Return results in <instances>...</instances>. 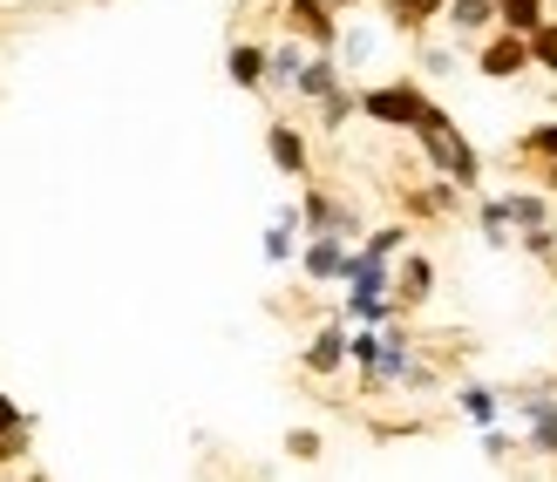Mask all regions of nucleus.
I'll use <instances>...</instances> for the list:
<instances>
[{
    "instance_id": "1",
    "label": "nucleus",
    "mask_w": 557,
    "mask_h": 482,
    "mask_svg": "<svg viewBox=\"0 0 557 482\" xmlns=\"http://www.w3.org/2000/svg\"><path fill=\"white\" fill-rule=\"evenodd\" d=\"M414 150L429 157L435 177H456L469 197H483V150L456 129V116H449L442 102H429V109H422V123H414Z\"/></svg>"
},
{
    "instance_id": "2",
    "label": "nucleus",
    "mask_w": 557,
    "mask_h": 482,
    "mask_svg": "<svg viewBox=\"0 0 557 482\" xmlns=\"http://www.w3.org/2000/svg\"><path fill=\"white\" fill-rule=\"evenodd\" d=\"M435 96L422 89L414 75H395V82H374V89H360V116H368L374 129H395V136H414V123H422V109Z\"/></svg>"
},
{
    "instance_id": "3",
    "label": "nucleus",
    "mask_w": 557,
    "mask_h": 482,
    "mask_svg": "<svg viewBox=\"0 0 557 482\" xmlns=\"http://www.w3.org/2000/svg\"><path fill=\"white\" fill-rule=\"evenodd\" d=\"M299 224H306V238H368V218H360V205L354 197H341V190H326V184H313L306 177V190H299Z\"/></svg>"
},
{
    "instance_id": "4",
    "label": "nucleus",
    "mask_w": 557,
    "mask_h": 482,
    "mask_svg": "<svg viewBox=\"0 0 557 482\" xmlns=\"http://www.w3.org/2000/svg\"><path fill=\"white\" fill-rule=\"evenodd\" d=\"M469 69H476L483 82H523L531 75V35L496 27V35H483L476 48H469Z\"/></svg>"
},
{
    "instance_id": "5",
    "label": "nucleus",
    "mask_w": 557,
    "mask_h": 482,
    "mask_svg": "<svg viewBox=\"0 0 557 482\" xmlns=\"http://www.w3.org/2000/svg\"><path fill=\"white\" fill-rule=\"evenodd\" d=\"M347 320L341 313H333L326 326H313V339H306V347H299V374L306 381H341L347 374Z\"/></svg>"
},
{
    "instance_id": "6",
    "label": "nucleus",
    "mask_w": 557,
    "mask_h": 482,
    "mask_svg": "<svg viewBox=\"0 0 557 482\" xmlns=\"http://www.w3.org/2000/svg\"><path fill=\"white\" fill-rule=\"evenodd\" d=\"M265 157H272V170L286 184H306L313 177V144H306V129L293 123V116H272L265 123Z\"/></svg>"
},
{
    "instance_id": "7",
    "label": "nucleus",
    "mask_w": 557,
    "mask_h": 482,
    "mask_svg": "<svg viewBox=\"0 0 557 482\" xmlns=\"http://www.w3.org/2000/svg\"><path fill=\"white\" fill-rule=\"evenodd\" d=\"M286 35H299L306 48H320V54H333L341 35H347V14H333L326 0H286Z\"/></svg>"
},
{
    "instance_id": "8",
    "label": "nucleus",
    "mask_w": 557,
    "mask_h": 482,
    "mask_svg": "<svg viewBox=\"0 0 557 482\" xmlns=\"http://www.w3.org/2000/svg\"><path fill=\"white\" fill-rule=\"evenodd\" d=\"M462 184L456 177H429V184H414V190H401V218L408 224H449L456 211H462Z\"/></svg>"
},
{
    "instance_id": "9",
    "label": "nucleus",
    "mask_w": 557,
    "mask_h": 482,
    "mask_svg": "<svg viewBox=\"0 0 557 482\" xmlns=\"http://www.w3.org/2000/svg\"><path fill=\"white\" fill-rule=\"evenodd\" d=\"M435 299V259L422 245H408L401 259H395V313L408 320V313H422V306Z\"/></svg>"
},
{
    "instance_id": "10",
    "label": "nucleus",
    "mask_w": 557,
    "mask_h": 482,
    "mask_svg": "<svg viewBox=\"0 0 557 482\" xmlns=\"http://www.w3.org/2000/svg\"><path fill=\"white\" fill-rule=\"evenodd\" d=\"M347 259H354V245H347V238H306V245H299V272H306V286H341V279H347Z\"/></svg>"
},
{
    "instance_id": "11",
    "label": "nucleus",
    "mask_w": 557,
    "mask_h": 482,
    "mask_svg": "<svg viewBox=\"0 0 557 482\" xmlns=\"http://www.w3.org/2000/svg\"><path fill=\"white\" fill-rule=\"evenodd\" d=\"M265 69H272V48L265 41H232L225 48V82L245 96H265Z\"/></svg>"
},
{
    "instance_id": "12",
    "label": "nucleus",
    "mask_w": 557,
    "mask_h": 482,
    "mask_svg": "<svg viewBox=\"0 0 557 482\" xmlns=\"http://www.w3.org/2000/svg\"><path fill=\"white\" fill-rule=\"evenodd\" d=\"M504 408H510V394L504 387H490V381H462L456 387V415L469 421V429H496V421H504Z\"/></svg>"
},
{
    "instance_id": "13",
    "label": "nucleus",
    "mask_w": 557,
    "mask_h": 482,
    "mask_svg": "<svg viewBox=\"0 0 557 482\" xmlns=\"http://www.w3.org/2000/svg\"><path fill=\"white\" fill-rule=\"evenodd\" d=\"M442 27L456 35V48H476L483 35H496V0H449V8H442Z\"/></svg>"
},
{
    "instance_id": "14",
    "label": "nucleus",
    "mask_w": 557,
    "mask_h": 482,
    "mask_svg": "<svg viewBox=\"0 0 557 482\" xmlns=\"http://www.w3.org/2000/svg\"><path fill=\"white\" fill-rule=\"evenodd\" d=\"M299 245H306V224H299V205H278V211H272V224H265V238H259V251H265V265H293V259H299Z\"/></svg>"
},
{
    "instance_id": "15",
    "label": "nucleus",
    "mask_w": 557,
    "mask_h": 482,
    "mask_svg": "<svg viewBox=\"0 0 557 482\" xmlns=\"http://www.w3.org/2000/svg\"><path fill=\"white\" fill-rule=\"evenodd\" d=\"M347 82V69H341V54H306V69H299V82H293V102H326L333 89Z\"/></svg>"
},
{
    "instance_id": "16",
    "label": "nucleus",
    "mask_w": 557,
    "mask_h": 482,
    "mask_svg": "<svg viewBox=\"0 0 557 482\" xmlns=\"http://www.w3.org/2000/svg\"><path fill=\"white\" fill-rule=\"evenodd\" d=\"M496 197H504V211H510V224H517V238L523 232H537V224H557V197L550 190H496Z\"/></svg>"
},
{
    "instance_id": "17",
    "label": "nucleus",
    "mask_w": 557,
    "mask_h": 482,
    "mask_svg": "<svg viewBox=\"0 0 557 482\" xmlns=\"http://www.w3.org/2000/svg\"><path fill=\"white\" fill-rule=\"evenodd\" d=\"M306 48L299 35H278L272 41V69H265V96H293V82H299V69H306Z\"/></svg>"
},
{
    "instance_id": "18",
    "label": "nucleus",
    "mask_w": 557,
    "mask_h": 482,
    "mask_svg": "<svg viewBox=\"0 0 557 482\" xmlns=\"http://www.w3.org/2000/svg\"><path fill=\"white\" fill-rule=\"evenodd\" d=\"M469 205H476V232H483L490 251H517V224H510V211H504V197L483 190V197H469Z\"/></svg>"
},
{
    "instance_id": "19",
    "label": "nucleus",
    "mask_w": 557,
    "mask_h": 482,
    "mask_svg": "<svg viewBox=\"0 0 557 482\" xmlns=\"http://www.w3.org/2000/svg\"><path fill=\"white\" fill-rule=\"evenodd\" d=\"M313 116H320V136H341V129L360 116V89H354V82H341L326 102H313Z\"/></svg>"
},
{
    "instance_id": "20",
    "label": "nucleus",
    "mask_w": 557,
    "mask_h": 482,
    "mask_svg": "<svg viewBox=\"0 0 557 482\" xmlns=\"http://www.w3.org/2000/svg\"><path fill=\"white\" fill-rule=\"evenodd\" d=\"M408 245H414L408 218H401V224H368V238H360V251H368V259H381V265H395Z\"/></svg>"
},
{
    "instance_id": "21",
    "label": "nucleus",
    "mask_w": 557,
    "mask_h": 482,
    "mask_svg": "<svg viewBox=\"0 0 557 482\" xmlns=\"http://www.w3.org/2000/svg\"><path fill=\"white\" fill-rule=\"evenodd\" d=\"M550 21V0H496V27H510V35H537Z\"/></svg>"
},
{
    "instance_id": "22",
    "label": "nucleus",
    "mask_w": 557,
    "mask_h": 482,
    "mask_svg": "<svg viewBox=\"0 0 557 482\" xmlns=\"http://www.w3.org/2000/svg\"><path fill=\"white\" fill-rule=\"evenodd\" d=\"M510 157H517V163H557V116H550V123H531V129H523Z\"/></svg>"
},
{
    "instance_id": "23",
    "label": "nucleus",
    "mask_w": 557,
    "mask_h": 482,
    "mask_svg": "<svg viewBox=\"0 0 557 482\" xmlns=\"http://www.w3.org/2000/svg\"><path fill=\"white\" fill-rule=\"evenodd\" d=\"M347 367L354 374H374L381 367V326H354L347 333Z\"/></svg>"
},
{
    "instance_id": "24",
    "label": "nucleus",
    "mask_w": 557,
    "mask_h": 482,
    "mask_svg": "<svg viewBox=\"0 0 557 482\" xmlns=\"http://www.w3.org/2000/svg\"><path fill=\"white\" fill-rule=\"evenodd\" d=\"M517 251H523V259H537V265H557V224H537V232H523Z\"/></svg>"
},
{
    "instance_id": "25",
    "label": "nucleus",
    "mask_w": 557,
    "mask_h": 482,
    "mask_svg": "<svg viewBox=\"0 0 557 482\" xmlns=\"http://www.w3.org/2000/svg\"><path fill=\"white\" fill-rule=\"evenodd\" d=\"M531 69H544V75H557V14L531 35Z\"/></svg>"
},
{
    "instance_id": "26",
    "label": "nucleus",
    "mask_w": 557,
    "mask_h": 482,
    "mask_svg": "<svg viewBox=\"0 0 557 482\" xmlns=\"http://www.w3.org/2000/svg\"><path fill=\"white\" fill-rule=\"evenodd\" d=\"M286 456L293 462H320L326 456V435L320 429H286Z\"/></svg>"
},
{
    "instance_id": "27",
    "label": "nucleus",
    "mask_w": 557,
    "mask_h": 482,
    "mask_svg": "<svg viewBox=\"0 0 557 482\" xmlns=\"http://www.w3.org/2000/svg\"><path fill=\"white\" fill-rule=\"evenodd\" d=\"M333 54H341V69H360V62L374 54V35H360V27H347V35H341V48H333Z\"/></svg>"
},
{
    "instance_id": "28",
    "label": "nucleus",
    "mask_w": 557,
    "mask_h": 482,
    "mask_svg": "<svg viewBox=\"0 0 557 482\" xmlns=\"http://www.w3.org/2000/svg\"><path fill=\"white\" fill-rule=\"evenodd\" d=\"M435 387H442V367H429V360H414L401 374V394H435Z\"/></svg>"
},
{
    "instance_id": "29",
    "label": "nucleus",
    "mask_w": 557,
    "mask_h": 482,
    "mask_svg": "<svg viewBox=\"0 0 557 482\" xmlns=\"http://www.w3.org/2000/svg\"><path fill=\"white\" fill-rule=\"evenodd\" d=\"M27 448H35V429H14V435H0V469L27 462Z\"/></svg>"
},
{
    "instance_id": "30",
    "label": "nucleus",
    "mask_w": 557,
    "mask_h": 482,
    "mask_svg": "<svg viewBox=\"0 0 557 482\" xmlns=\"http://www.w3.org/2000/svg\"><path fill=\"white\" fill-rule=\"evenodd\" d=\"M14 429H35V415H27V408L14 401V394L0 387V435H14Z\"/></svg>"
},
{
    "instance_id": "31",
    "label": "nucleus",
    "mask_w": 557,
    "mask_h": 482,
    "mask_svg": "<svg viewBox=\"0 0 557 482\" xmlns=\"http://www.w3.org/2000/svg\"><path fill=\"white\" fill-rule=\"evenodd\" d=\"M483 456H490V462H504V456H517V435L504 429V421H496V429H483Z\"/></svg>"
},
{
    "instance_id": "32",
    "label": "nucleus",
    "mask_w": 557,
    "mask_h": 482,
    "mask_svg": "<svg viewBox=\"0 0 557 482\" xmlns=\"http://www.w3.org/2000/svg\"><path fill=\"white\" fill-rule=\"evenodd\" d=\"M449 69H456V48L449 41H429L422 48V75H449Z\"/></svg>"
},
{
    "instance_id": "33",
    "label": "nucleus",
    "mask_w": 557,
    "mask_h": 482,
    "mask_svg": "<svg viewBox=\"0 0 557 482\" xmlns=\"http://www.w3.org/2000/svg\"><path fill=\"white\" fill-rule=\"evenodd\" d=\"M523 448L544 456V462H557V429H523Z\"/></svg>"
},
{
    "instance_id": "34",
    "label": "nucleus",
    "mask_w": 557,
    "mask_h": 482,
    "mask_svg": "<svg viewBox=\"0 0 557 482\" xmlns=\"http://www.w3.org/2000/svg\"><path fill=\"white\" fill-rule=\"evenodd\" d=\"M537 190H550V197H557V163H537Z\"/></svg>"
},
{
    "instance_id": "35",
    "label": "nucleus",
    "mask_w": 557,
    "mask_h": 482,
    "mask_svg": "<svg viewBox=\"0 0 557 482\" xmlns=\"http://www.w3.org/2000/svg\"><path fill=\"white\" fill-rule=\"evenodd\" d=\"M326 8H333V14H354V8H360V0H326Z\"/></svg>"
},
{
    "instance_id": "36",
    "label": "nucleus",
    "mask_w": 557,
    "mask_h": 482,
    "mask_svg": "<svg viewBox=\"0 0 557 482\" xmlns=\"http://www.w3.org/2000/svg\"><path fill=\"white\" fill-rule=\"evenodd\" d=\"M374 8H395V0H374Z\"/></svg>"
},
{
    "instance_id": "37",
    "label": "nucleus",
    "mask_w": 557,
    "mask_h": 482,
    "mask_svg": "<svg viewBox=\"0 0 557 482\" xmlns=\"http://www.w3.org/2000/svg\"><path fill=\"white\" fill-rule=\"evenodd\" d=\"M550 482H557V462H550Z\"/></svg>"
},
{
    "instance_id": "38",
    "label": "nucleus",
    "mask_w": 557,
    "mask_h": 482,
    "mask_svg": "<svg viewBox=\"0 0 557 482\" xmlns=\"http://www.w3.org/2000/svg\"><path fill=\"white\" fill-rule=\"evenodd\" d=\"M0 8H14V0H0Z\"/></svg>"
}]
</instances>
